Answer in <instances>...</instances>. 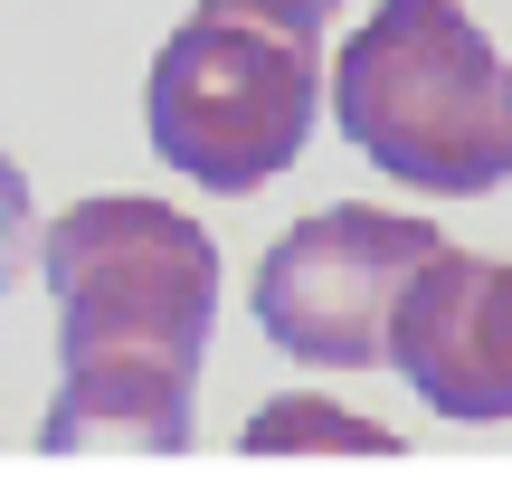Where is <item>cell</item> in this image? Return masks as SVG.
<instances>
[{
    "label": "cell",
    "mask_w": 512,
    "mask_h": 484,
    "mask_svg": "<svg viewBox=\"0 0 512 484\" xmlns=\"http://www.w3.org/2000/svg\"><path fill=\"white\" fill-rule=\"evenodd\" d=\"M57 295V409L38 428L48 456H181L200 390L219 247L171 200H76L38 247Z\"/></svg>",
    "instance_id": "6da1fadb"
},
{
    "label": "cell",
    "mask_w": 512,
    "mask_h": 484,
    "mask_svg": "<svg viewBox=\"0 0 512 484\" xmlns=\"http://www.w3.org/2000/svg\"><path fill=\"white\" fill-rule=\"evenodd\" d=\"M323 19L313 0H200L143 76L152 152L219 200L294 171L323 105Z\"/></svg>",
    "instance_id": "7a4b0ae2"
},
{
    "label": "cell",
    "mask_w": 512,
    "mask_h": 484,
    "mask_svg": "<svg viewBox=\"0 0 512 484\" xmlns=\"http://www.w3.org/2000/svg\"><path fill=\"white\" fill-rule=\"evenodd\" d=\"M332 124L427 200L512 181V67L456 0H380L332 57Z\"/></svg>",
    "instance_id": "3957f363"
},
{
    "label": "cell",
    "mask_w": 512,
    "mask_h": 484,
    "mask_svg": "<svg viewBox=\"0 0 512 484\" xmlns=\"http://www.w3.org/2000/svg\"><path fill=\"white\" fill-rule=\"evenodd\" d=\"M437 247L446 238L427 219H399V209H370V200L313 209L256 266V323H266L275 352L313 361V371H380L399 295Z\"/></svg>",
    "instance_id": "277c9868"
},
{
    "label": "cell",
    "mask_w": 512,
    "mask_h": 484,
    "mask_svg": "<svg viewBox=\"0 0 512 484\" xmlns=\"http://www.w3.org/2000/svg\"><path fill=\"white\" fill-rule=\"evenodd\" d=\"M389 361L399 380H418L437 418H465V428L512 418V266L437 247L399 295Z\"/></svg>",
    "instance_id": "5b68a950"
},
{
    "label": "cell",
    "mask_w": 512,
    "mask_h": 484,
    "mask_svg": "<svg viewBox=\"0 0 512 484\" xmlns=\"http://www.w3.org/2000/svg\"><path fill=\"white\" fill-rule=\"evenodd\" d=\"M247 456H294V447H342V456H408L389 428H370V418L332 409V399H275L266 418H247L238 437Z\"/></svg>",
    "instance_id": "8992f818"
},
{
    "label": "cell",
    "mask_w": 512,
    "mask_h": 484,
    "mask_svg": "<svg viewBox=\"0 0 512 484\" xmlns=\"http://www.w3.org/2000/svg\"><path fill=\"white\" fill-rule=\"evenodd\" d=\"M19 257H29V181H19V162L0 152V295H10Z\"/></svg>",
    "instance_id": "52a82bcc"
},
{
    "label": "cell",
    "mask_w": 512,
    "mask_h": 484,
    "mask_svg": "<svg viewBox=\"0 0 512 484\" xmlns=\"http://www.w3.org/2000/svg\"><path fill=\"white\" fill-rule=\"evenodd\" d=\"M313 10H342V0H313Z\"/></svg>",
    "instance_id": "ba28073f"
}]
</instances>
